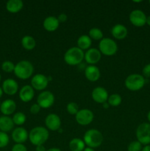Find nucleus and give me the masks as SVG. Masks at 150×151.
I'll return each mask as SVG.
<instances>
[{"label":"nucleus","mask_w":150,"mask_h":151,"mask_svg":"<svg viewBox=\"0 0 150 151\" xmlns=\"http://www.w3.org/2000/svg\"><path fill=\"white\" fill-rule=\"evenodd\" d=\"M49 136V134L46 128L38 126L31 130L29 134V139L34 145H44V143L48 140Z\"/></svg>","instance_id":"nucleus-1"},{"label":"nucleus","mask_w":150,"mask_h":151,"mask_svg":"<svg viewBox=\"0 0 150 151\" xmlns=\"http://www.w3.org/2000/svg\"><path fill=\"white\" fill-rule=\"evenodd\" d=\"M29 137L27 131L24 128L19 127L15 128L12 132V139L16 144H23Z\"/></svg>","instance_id":"nucleus-15"},{"label":"nucleus","mask_w":150,"mask_h":151,"mask_svg":"<svg viewBox=\"0 0 150 151\" xmlns=\"http://www.w3.org/2000/svg\"><path fill=\"white\" fill-rule=\"evenodd\" d=\"M128 151H141L142 150V145L137 140L133 141L128 145Z\"/></svg>","instance_id":"nucleus-33"},{"label":"nucleus","mask_w":150,"mask_h":151,"mask_svg":"<svg viewBox=\"0 0 150 151\" xmlns=\"http://www.w3.org/2000/svg\"><path fill=\"white\" fill-rule=\"evenodd\" d=\"M1 88L3 90V92L5 93L6 94L13 96L17 93L19 90V84L15 80L8 78L3 82Z\"/></svg>","instance_id":"nucleus-14"},{"label":"nucleus","mask_w":150,"mask_h":151,"mask_svg":"<svg viewBox=\"0 0 150 151\" xmlns=\"http://www.w3.org/2000/svg\"><path fill=\"white\" fill-rule=\"evenodd\" d=\"M14 122L13 119L9 116H0V131L7 133L12 131L14 128Z\"/></svg>","instance_id":"nucleus-22"},{"label":"nucleus","mask_w":150,"mask_h":151,"mask_svg":"<svg viewBox=\"0 0 150 151\" xmlns=\"http://www.w3.org/2000/svg\"><path fill=\"white\" fill-rule=\"evenodd\" d=\"M10 138L7 133L0 131V148L6 147L9 144Z\"/></svg>","instance_id":"nucleus-32"},{"label":"nucleus","mask_w":150,"mask_h":151,"mask_svg":"<svg viewBox=\"0 0 150 151\" xmlns=\"http://www.w3.org/2000/svg\"><path fill=\"white\" fill-rule=\"evenodd\" d=\"M103 139L102 134L96 129H90L84 134V142L88 147L93 149L99 147Z\"/></svg>","instance_id":"nucleus-3"},{"label":"nucleus","mask_w":150,"mask_h":151,"mask_svg":"<svg viewBox=\"0 0 150 151\" xmlns=\"http://www.w3.org/2000/svg\"><path fill=\"white\" fill-rule=\"evenodd\" d=\"M76 121L80 125H88L93 122L94 118V113L89 109H81L76 115Z\"/></svg>","instance_id":"nucleus-9"},{"label":"nucleus","mask_w":150,"mask_h":151,"mask_svg":"<svg viewBox=\"0 0 150 151\" xmlns=\"http://www.w3.org/2000/svg\"><path fill=\"white\" fill-rule=\"evenodd\" d=\"M68 19V16L66 14V13H60V15L58 16V17H57V19H58L59 22H66V20H67Z\"/></svg>","instance_id":"nucleus-37"},{"label":"nucleus","mask_w":150,"mask_h":151,"mask_svg":"<svg viewBox=\"0 0 150 151\" xmlns=\"http://www.w3.org/2000/svg\"><path fill=\"white\" fill-rule=\"evenodd\" d=\"M149 3H150V1H149Z\"/></svg>","instance_id":"nucleus-48"},{"label":"nucleus","mask_w":150,"mask_h":151,"mask_svg":"<svg viewBox=\"0 0 150 151\" xmlns=\"http://www.w3.org/2000/svg\"><path fill=\"white\" fill-rule=\"evenodd\" d=\"M1 103H0V106H1Z\"/></svg>","instance_id":"nucleus-47"},{"label":"nucleus","mask_w":150,"mask_h":151,"mask_svg":"<svg viewBox=\"0 0 150 151\" xmlns=\"http://www.w3.org/2000/svg\"><path fill=\"white\" fill-rule=\"evenodd\" d=\"M12 119H13V121L15 125L20 126V125L24 124V122H26V115L24 113H22V112H17V113H16L13 115Z\"/></svg>","instance_id":"nucleus-28"},{"label":"nucleus","mask_w":150,"mask_h":151,"mask_svg":"<svg viewBox=\"0 0 150 151\" xmlns=\"http://www.w3.org/2000/svg\"><path fill=\"white\" fill-rule=\"evenodd\" d=\"M49 80L46 75L43 74H37L34 75L31 80V86L38 91H43L49 84Z\"/></svg>","instance_id":"nucleus-11"},{"label":"nucleus","mask_w":150,"mask_h":151,"mask_svg":"<svg viewBox=\"0 0 150 151\" xmlns=\"http://www.w3.org/2000/svg\"><path fill=\"white\" fill-rule=\"evenodd\" d=\"M141 151H150V145H145V147H144L142 148V150Z\"/></svg>","instance_id":"nucleus-39"},{"label":"nucleus","mask_w":150,"mask_h":151,"mask_svg":"<svg viewBox=\"0 0 150 151\" xmlns=\"http://www.w3.org/2000/svg\"><path fill=\"white\" fill-rule=\"evenodd\" d=\"M91 44H92V40L89 35H82L77 40V47L82 50H89Z\"/></svg>","instance_id":"nucleus-24"},{"label":"nucleus","mask_w":150,"mask_h":151,"mask_svg":"<svg viewBox=\"0 0 150 151\" xmlns=\"http://www.w3.org/2000/svg\"><path fill=\"white\" fill-rule=\"evenodd\" d=\"M146 24H148L149 26H150V16H149L148 17H146Z\"/></svg>","instance_id":"nucleus-42"},{"label":"nucleus","mask_w":150,"mask_h":151,"mask_svg":"<svg viewBox=\"0 0 150 151\" xmlns=\"http://www.w3.org/2000/svg\"><path fill=\"white\" fill-rule=\"evenodd\" d=\"M85 76L88 81L91 82L97 81L100 78L99 69L94 65H90L85 69Z\"/></svg>","instance_id":"nucleus-19"},{"label":"nucleus","mask_w":150,"mask_h":151,"mask_svg":"<svg viewBox=\"0 0 150 151\" xmlns=\"http://www.w3.org/2000/svg\"><path fill=\"white\" fill-rule=\"evenodd\" d=\"M12 151H27V149L23 144H16L12 147Z\"/></svg>","instance_id":"nucleus-36"},{"label":"nucleus","mask_w":150,"mask_h":151,"mask_svg":"<svg viewBox=\"0 0 150 151\" xmlns=\"http://www.w3.org/2000/svg\"><path fill=\"white\" fill-rule=\"evenodd\" d=\"M101 57V54L98 49L96 48H90L87 50L85 53L84 59L88 63L91 65L96 64L100 60Z\"/></svg>","instance_id":"nucleus-16"},{"label":"nucleus","mask_w":150,"mask_h":151,"mask_svg":"<svg viewBox=\"0 0 150 151\" xmlns=\"http://www.w3.org/2000/svg\"><path fill=\"white\" fill-rule=\"evenodd\" d=\"M13 72L19 79H29L30 77H32L34 72V66L32 63L28 60H21L15 66Z\"/></svg>","instance_id":"nucleus-2"},{"label":"nucleus","mask_w":150,"mask_h":151,"mask_svg":"<svg viewBox=\"0 0 150 151\" xmlns=\"http://www.w3.org/2000/svg\"><path fill=\"white\" fill-rule=\"evenodd\" d=\"M54 103V96L49 91H44L41 92L37 98V103L41 109H49Z\"/></svg>","instance_id":"nucleus-8"},{"label":"nucleus","mask_w":150,"mask_h":151,"mask_svg":"<svg viewBox=\"0 0 150 151\" xmlns=\"http://www.w3.org/2000/svg\"><path fill=\"white\" fill-rule=\"evenodd\" d=\"M99 49L101 54L106 56H112L117 52L118 45L114 40L109 38H104L100 41Z\"/></svg>","instance_id":"nucleus-6"},{"label":"nucleus","mask_w":150,"mask_h":151,"mask_svg":"<svg viewBox=\"0 0 150 151\" xmlns=\"http://www.w3.org/2000/svg\"><path fill=\"white\" fill-rule=\"evenodd\" d=\"M83 151H95L93 148H91V147H86V148L84 149Z\"/></svg>","instance_id":"nucleus-43"},{"label":"nucleus","mask_w":150,"mask_h":151,"mask_svg":"<svg viewBox=\"0 0 150 151\" xmlns=\"http://www.w3.org/2000/svg\"><path fill=\"white\" fill-rule=\"evenodd\" d=\"M45 124L46 128L51 131H58L61 126V120L58 115L50 114L46 117Z\"/></svg>","instance_id":"nucleus-12"},{"label":"nucleus","mask_w":150,"mask_h":151,"mask_svg":"<svg viewBox=\"0 0 150 151\" xmlns=\"http://www.w3.org/2000/svg\"><path fill=\"white\" fill-rule=\"evenodd\" d=\"M85 145L84 141L79 138H74L69 142V149L71 151H83Z\"/></svg>","instance_id":"nucleus-25"},{"label":"nucleus","mask_w":150,"mask_h":151,"mask_svg":"<svg viewBox=\"0 0 150 151\" xmlns=\"http://www.w3.org/2000/svg\"><path fill=\"white\" fill-rule=\"evenodd\" d=\"M21 45L25 50H32L35 47L36 41L33 37L30 35H25L21 39Z\"/></svg>","instance_id":"nucleus-26"},{"label":"nucleus","mask_w":150,"mask_h":151,"mask_svg":"<svg viewBox=\"0 0 150 151\" xmlns=\"http://www.w3.org/2000/svg\"><path fill=\"white\" fill-rule=\"evenodd\" d=\"M146 83V80L143 75L139 74L129 75L125 80V86L127 89L132 91L141 90Z\"/></svg>","instance_id":"nucleus-5"},{"label":"nucleus","mask_w":150,"mask_h":151,"mask_svg":"<svg viewBox=\"0 0 150 151\" xmlns=\"http://www.w3.org/2000/svg\"><path fill=\"white\" fill-rule=\"evenodd\" d=\"M136 137L141 145L150 144V123L144 122L138 125L136 130Z\"/></svg>","instance_id":"nucleus-7"},{"label":"nucleus","mask_w":150,"mask_h":151,"mask_svg":"<svg viewBox=\"0 0 150 151\" xmlns=\"http://www.w3.org/2000/svg\"><path fill=\"white\" fill-rule=\"evenodd\" d=\"M59 22L58 19L55 16H48L46 18L43 23V26H44V29L48 32H54L57 28L59 27Z\"/></svg>","instance_id":"nucleus-21"},{"label":"nucleus","mask_w":150,"mask_h":151,"mask_svg":"<svg viewBox=\"0 0 150 151\" xmlns=\"http://www.w3.org/2000/svg\"><path fill=\"white\" fill-rule=\"evenodd\" d=\"M35 151H46V150L45 147L44 145H38L36 146Z\"/></svg>","instance_id":"nucleus-38"},{"label":"nucleus","mask_w":150,"mask_h":151,"mask_svg":"<svg viewBox=\"0 0 150 151\" xmlns=\"http://www.w3.org/2000/svg\"><path fill=\"white\" fill-rule=\"evenodd\" d=\"M35 91L31 86H24L19 91V98L24 103H28L33 99Z\"/></svg>","instance_id":"nucleus-17"},{"label":"nucleus","mask_w":150,"mask_h":151,"mask_svg":"<svg viewBox=\"0 0 150 151\" xmlns=\"http://www.w3.org/2000/svg\"><path fill=\"white\" fill-rule=\"evenodd\" d=\"M66 110H67L68 113L69 114L71 115H76L77 114V112L79 111L78 105L76 103H74V102L69 103L67 105V106H66Z\"/></svg>","instance_id":"nucleus-31"},{"label":"nucleus","mask_w":150,"mask_h":151,"mask_svg":"<svg viewBox=\"0 0 150 151\" xmlns=\"http://www.w3.org/2000/svg\"><path fill=\"white\" fill-rule=\"evenodd\" d=\"M109 106H110V105H109L108 103H107V102L104 103H103V108H104V109H108Z\"/></svg>","instance_id":"nucleus-41"},{"label":"nucleus","mask_w":150,"mask_h":151,"mask_svg":"<svg viewBox=\"0 0 150 151\" xmlns=\"http://www.w3.org/2000/svg\"><path fill=\"white\" fill-rule=\"evenodd\" d=\"M147 119H148L149 122L150 123V111L148 112V114H147Z\"/></svg>","instance_id":"nucleus-45"},{"label":"nucleus","mask_w":150,"mask_h":151,"mask_svg":"<svg viewBox=\"0 0 150 151\" xmlns=\"http://www.w3.org/2000/svg\"><path fill=\"white\" fill-rule=\"evenodd\" d=\"M16 109V103L11 99H7L3 101L0 106V111L4 116L13 114Z\"/></svg>","instance_id":"nucleus-18"},{"label":"nucleus","mask_w":150,"mask_h":151,"mask_svg":"<svg viewBox=\"0 0 150 151\" xmlns=\"http://www.w3.org/2000/svg\"><path fill=\"white\" fill-rule=\"evenodd\" d=\"M3 90H2V88H1V87H0V98H1V97H2V95H3Z\"/></svg>","instance_id":"nucleus-44"},{"label":"nucleus","mask_w":150,"mask_h":151,"mask_svg":"<svg viewBox=\"0 0 150 151\" xmlns=\"http://www.w3.org/2000/svg\"><path fill=\"white\" fill-rule=\"evenodd\" d=\"M111 34L116 39L121 40L126 38L128 34V30L125 26L121 24H117L112 27Z\"/></svg>","instance_id":"nucleus-20"},{"label":"nucleus","mask_w":150,"mask_h":151,"mask_svg":"<svg viewBox=\"0 0 150 151\" xmlns=\"http://www.w3.org/2000/svg\"><path fill=\"white\" fill-rule=\"evenodd\" d=\"M91 96H92L93 100L96 103H101V104L106 103L109 97L108 92H107V90L101 86L96 87L92 91Z\"/></svg>","instance_id":"nucleus-13"},{"label":"nucleus","mask_w":150,"mask_h":151,"mask_svg":"<svg viewBox=\"0 0 150 151\" xmlns=\"http://www.w3.org/2000/svg\"><path fill=\"white\" fill-rule=\"evenodd\" d=\"M89 37L91 38V40L94 39L96 41L101 40L103 38V32L99 28L94 27L90 29Z\"/></svg>","instance_id":"nucleus-29"},{"label":"nucleus","mask_w":150,"mask_h":151,"mask_svg":"<svg viewBox=\"0 0 150 151\" xmlns=\"http://www.w3.org/2000/svg\"><path fill=\"white\" fill-rule=\"evenodd\" d=\"M1 74H0V81H1Z\"/></svg>","instance_id":"nucleus-46"},{"label":"nucleus","mask_w":150,"mask_h":151,"mask_svg":"<svg viewBox=\"0 0 150 151\" xmlns=\"http://www.w3.org/2000/svg\"><path fill=\"white\" fill-rule=\"evenodd\" d=\"M129 21L134 26L141 27L146 24V16L141 10H134L129 14Z\"/></svg>","instance_id":"nucleus-10"},{"label":"nucleus","mask_w":150,"mask_h":151,"mask_svg":"<svg viewBox=\"0 0 150 151\" xmlns=\"http://www.w3.org/2000/svg\"><path fill=\"white\" fill-rule=\"evenodd\" d=\"M143 76L144 78H150V63L146 65L142 70Z\"/></svg>","instance_id":"nucleus-34"},{"label":"nucleus","mask_w":150,"mask_h":151,"mask_svg":"<svg viewBox=\"0 0 150 151\" xmlns=\"http://www.w3.org/2000/svg\"><path fill=\"white\" fill-rule=\"evenodd\" d=\"M122 98L119 94H113L110 96H109L108 99H107V103L110 106H113V107H116L119 106V105L121 103Z\"/></svg>","instance_id":"nucleus-27"},{"label":"nucleus","mask_w":150,"mask_h":151,"mask_svg":"<svg viewBox=\"0 0 150 151\" xmlns=\"http://www.w3.org/2000/svg\"><path fill=\"white\" fill-rule=\"evenodd\" d=\"M24 3L21 0H9L6 3V9L11 13H17L23 8Z\"/></svg>","instance_id":"nucleus-23"},{"label":"nucleus","mask_w":150,"mask_h":151,"mask_svg":"<svg viewBox=\"0 0 150 151\" xmlns=\"http://www.w3.org/2000/svg\"><path fill=\"white\" fill-rule=\"evenodd\" d=\"M15 66H16V65H15L13 62L10 61V60H5V61H4L1 63V69H2L4 72L11 73V72H14Z\"/></svg>","instance_id":"nucleus-30"},{"label":"nucleus","mask_w":150,"mask_h":151,"mask_svg":"<svg viewBox=\"0 0 150 151\" xmlns=\"http://www.w3.org/2000/svg\"><path fill=\"white\" fill-rule=\"evenodd\" d=\"M46 151H61L60 149L56 148V147H53V148H50L49 150H46Z\"/></svg>","instance_id":"nucleus-40"},{"label":"nucleus","mask_w":150,"mask_h":151,"mask_svg":"<svg viewBox=\"0 0 150 151\" xmlns=\"http://www.w3.org/2000/svg\"><path fill=\"white\" fill-rule=\"evenodd\" d=\"M41 109V108L40 107L39 105H38V103H35V104H32V106H31L29 111H30V113L32 114H37L39 113Z\"/></svg>","instance_id":"nucleus-35"},{"label":"nucleus","mask_w":150,"mask_h":151,"mask_svg":"<svg viewBox=\"0 0 150 151\" xmlns=\"http://www.w3.org/2000/svg\"><path fill=\"white\" fill-rule=\"evenodd\" d=\"M85 53L83 50L79 47H71L66 52L64 55V60L70 66L78 65L83 60Z\"/></svg>","instance_id":"nucleus-4"}]
</instances>
